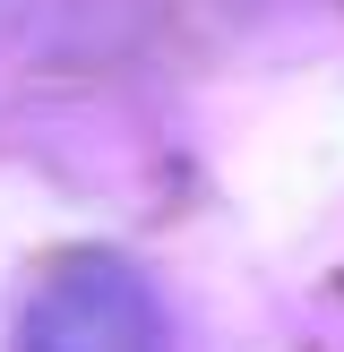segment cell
I'll return each instance as SVG.
<instances>
[{
    "label": "cell",
    "instance_id": "obj_1",
    "mask_svg": "<svg viewBox=\"0 0 344 352\" xmlns=\"http://www.w3.org/2000/svg\"><path fill=\"white\" fill-rule=\"evenodd\" d=\"M34 352H147L172 336L164 301H155V284L138 267H120V258H78V267H61L43 284V301L26 309V327H17Z\"/></svg>",
    "mask_w": 344,
    "mask_h": 352
}]
</instances>
